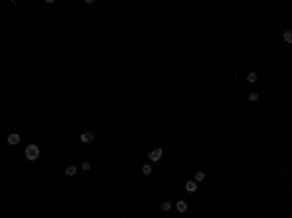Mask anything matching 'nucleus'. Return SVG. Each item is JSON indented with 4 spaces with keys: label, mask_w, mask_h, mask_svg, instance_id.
<instances>
[{
    "label": "nucleus",
    "mask_w": 292,
    "mask_h": 218,
    "mask_svg": "<svg viewBox=\"0 0 292 218\" xmlns=\"http://www.w3.org/2000/svg\"><path fill=\"white\" fill-rule=\"evenodd\" d=\"M25 158H28L29 162L39 158V146L37 144H28V148H25Z\"/></svg>",
    "instance_id": "obj_1"
},
{
    "label": "nucleus",
    "mask_w": 292,
    "mask_h": 218,
    "mask_svg": "<svg viewBox=\"0 0 292 218\" xmlns=\"http://www.w3.org/2000/svg\"><path fill=\"white\" fill-rule=\"evenodd\" d=\"M148 158L152 160V162H158V160L162 158V148H156V150H150V154H148Z\"/></svg>",
    "instance_id": "obj_2"
},
{
    "label": "nucleus",
    "mask_w": 292,
    "mask_h": 218,
    "mask_svg": "<svg viewBox=\"0 0 292 218\" xmlns=\"http://www.w3.org/2000/svg\"><path fill=\"white\" fill-rule=\"evenodd\" d=\"M80 140H82L84 144L93 142V133H82V135H80Z\"/></svg>",
    "instance_id": "obj_3"
},
{
    "label": "nucleus",
    "mask_w": 292,
    "mask_h": 218,
    "mask_svg": "<svg viewBox=\"0 0 292 218\" xmlns=\"http://www.w3.org/2000/svg\"><path fill=\"white\" fill-rule=\"evenodd\" d=\"M8 144H10V146H16V144H20V135H18V133H12V135H8Z\"/></svg>",
    "instance_id": "obj_4"
},
{
    "label": "nucleus",
    "mask_w": 292,
    "mask_h": 218,
    "mask_svg": "<svg viewBox=\"0 0 292 218\" xmlns=\"http://www.w3.org/2000/svg\"><path fill=\"white\" fill-rule=\"evenodd\" d=\"M197 187H199V183H197V181H187L185 183V189H187V193H195V191H197Z\"/></svg>",
    "instance_id": "obj_5"
},
{
    "label": "nucleus",
    "mask_w": 292,
    "mask_h": 218,
    "mask_svg": "<svg viewBox=\"0 0 292 218\" xmlns=\"http://www.w3.org/2000/svg\"><path fill=\"white\" fill-rule=\"evenodd\" d=\"M175 209H177V212H181V214L187 212V203H185V201H177V203H175Z\"/></svg>",
    "instance_id": "obj_6"
},
{
    "label": "nucleus",
    "mask_w": 292,
    "mask_h": 218,
    "mask_svg": "<svg viewBox=\"0 0 292 218\" xmlns=\"http://www.w3.org/2000/svg\"><path fill=\"white\" fill-rule=\"evenodd\" d=\"M76 172H78V167H76V166H68V167L64 169V173H66L68 177H74V175H76Z\"/></svg>",
    "instance_id": "obj_7"
},
{
    "label": "nucleus",
    "mask_w": 292,
    "mask_h": 218,
    "mask_svg": "<svg viewBox=\"0 0 292 218\" xmlns=\"http://www.w3.org/2000/svg\"><path fill=\"white\" fill-rule=\"evenodd\" d=\"M193 181H197V183H201V181H204V172H195V177Z\"/></svg>",
    "instance_id": "obj_8"
},
{
    "label": "nucleus",
    "mask_w": 292,
    "mask_h": 218,
    "mask_svg": "<svg viewBox=\"0 0 292 218\" xmlns=\"http://www.w3.org/2000/svg\"><path fill=\"white\" fill-rule=\"evenodd\" d=\"M247 82H249V84H253V82H257V74H255V72H249V74H247Z\"/></svg>",
    "instance_id": "obj_9"
},
{
    "label": "nucleus",
    "mask_w": 292,
    "mask_h": 218,
    "mask_svg": "<svg viewBox=\"0 0 292 218\" xmlns=\"http://www.w3.org/2000/svg\"><path fill=\"white\" fill-rule=\"evenodd\" d=\"M283 37H284V41H286V43H292V31H290V29H288V31H284Z\"/></svg>",
    "instance_id": "obj_10"
},
{
    "label": "nucleus",
    "mask_w": 292,
    "mask_h": 218,
    "mask_svg": "<svg viewBox=\"0 0 292 218\" xmlns=\"http://www.w3.org/2000/svg\"><path fill=\"white\" fill-rule=\"evenodd\" d=\"M247 99H249V101H257V99H259V93H257V92H251L249 96H247Z\"/></svg>",
    "instance_id": "obj_11"
},
{
    "label": "nucleus",
    "mask_w": 292,
    "mask_h": 218,
    "mask_svg": "<svg viewBox=\"0 0 292 218\" xmlns=\"http://www.w3.org/2000/svg\"><path fill=\"white\" fill-rule=\"evenodd\" d=\"M142 173L144 175H150V173H152V167L150 166H142Z\"/></svg>",
    "instance_id": "obj_12"
},
{
    "label": "nucleus",
    "mask_w": 292,
    "mask_h": 218,
    "mask_svg": "<svg viewBox=\"0 0 292 218\" xmlns=\"http://www.w3.org/2000/svg\"><path fill=\"white\" fill-rule=\"evenodd\" d=\"M162 210L170 212V210H172V203H162Z\"/></svg>",
    "instance_id": "obj_13"
},
{
    "label": "nucleus",
    "mask_w": 292,
    "mask_h": 218,
    "mask_svg": "<svg viewBox=\"0 0 292 218\" xmlns=\"http://www.w3.org/2000/svg\"><path fill=\"white\" fill-rule=\"evenodd\" d=\"M90 167H92V164H90V162H84L82 164V169H90Z\"/></svg>",
    "instance_id": "obj_14"
}]
</instances>
